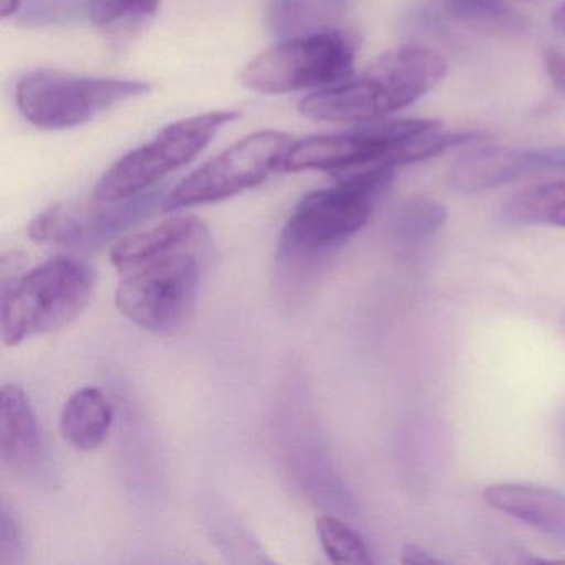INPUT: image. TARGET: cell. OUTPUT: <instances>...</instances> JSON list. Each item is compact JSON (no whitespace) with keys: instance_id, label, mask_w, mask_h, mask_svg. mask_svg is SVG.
Instances as JSON below:
<instances>
[{"instance_id":"cell-20","label":"cell","mask_w":565,"mask_h":565,"mask_svg":"<svg viewBox=\"0 0 565 565\" xmlns=\"http://www.w3.org/2000/svg\"><path fill=\"white\" fill-rule=\"evenodd\" d=\"M90 0H32L25 8L22 21L32 28L71 24L78 19H88Z\"/></svg>"},{"instance_id":"cell-8","label":"cell","mask_w":565,"mask_h":565,"mask_svg":"<svg viewBox=\"0 0 565 565\" xmlns=\"http://www.w3.org/2000/svg\"><path fill=\"white\" fill-rule=\"evenodd\" d=\"M292 138L282 131L263 130L247 135L213 160L184 178L167 194L163 211L184 210L220 203L263 184L270 174L282 171Z\"/></svg>"},{"instance_id":"cell-15","label":"cell","mask_w":565,"mask_h":565,"mask_svg":"<svg viewBox=\"0 0 565 565\" xmlns=\"http://www.w3.org/2000/svg\"><path fill=\"white\" fill-rule=\"evenodd\" d=\"M207 231L210 230L206 224L198 217L174 216L150 230L130 234L118 241L111 249L110 259L118 273L124 274L143 260L193 241Z\"/></svg>"},{"instance_id":"cell-25","label":"cell","mask_w":565,"mask_h":565,"mask_svg":"<svg viewBox=\"0 0 565 565\" xmlns=\"http://www.w3.org/2000/svg\"><path fill=\"white\" fill-rule=\"evenodd\" d=\"M24 2L25 0H0V14L4 19L12 18L21 11Z\"/></svg>"},{"instance_id":"cell-27","label":"cell","mask_w":565,"mask_h":565,"mask_svg":"<svg viewBox=\"0 0 565 565\" xmlns=\"http://www.w3.org/2000/svg\"><path fill=\"white\" fill-rule=\"evenodd\" d=\"M561 445H562V451H564V456H565V415H564V418H562V423H561Z\"/></svg>"},{"instance_id":"cell-3","label":"cell","mask_w":565,"mask_h":565,"mask_svg":"<svg viewBox=\"0 0 565 565\" xmlns=\"http://www.w3.org/2000/svg\"><path fill=\"white\" fill-rule=\"evenodd\" d=\"M213 253L210 231L124 273L117 309L141 329L173 335L190 322Z\"/></svg>"},{"instance_id":"cell-2","label":"cell","mask_w":565,"mask_h":565,"mask_svg":"<svg viewBox=\"0 0 565 565\" xmlns=\"http://www.w3.org/2000/svg\"><path fill=\"white\" fill-rule=\"evenodd\" d=\"M446 58L433 49L403 45L379 55L359 77L303 98L302 117L335 124H372L418 102L438 87Z\"/></svg>"},{"instance_id":"cell-6","label":"cell","mask_w":565,"mask_h":565,"mask_svg":"<svg viewBox=\"0 0 565 565\" xmlns=\"http://www.w3.org/2000/svg\"><path fill=\"white\" fill-rule=\"evenodd\" d=\"M150 92L147 82L35 71L19 81L15 104L24 120L34 127L51 131L68 130Z\"/></svg>"},{"instance_id":"cell-22","label":"cell","mask_w":565,"mask_h":565,"mask_svg":"<svg viewBox=\"0 0 565 565\" xmlns=\"http://www.w3.org/2000/svg\"><path fill=\"white\" fill-rule=\"evenodd\" d=\"M306 0H270L269 22L274 34L292 35L309 22Z\"/></svg>"},{"instance_id":"cell-21","label":"cell","mask_w":565,"mask_h":565,"mask_svg":"<svg viewBox=\"0 0 565 565\" xmlns=\"http://www.w3.org/2000/svg\"><path fill=\"white\" fill-rule=\"evenodd\" d=\"M0 514V565L24 562V531L14 509L4 502Z\"/></svg>"},{"instance_id":"cell-23","label":"cell","mask_w":565,"mask_h":565,"mask_svg":"<svg viewBox=\"0 0 565 565\" xmlns=\"http://www.w3.org/2000/svg\"><path fill=\"white\" fill-rule=\"evenodd\" d=\"M542 64L555 90L565 98V52L561 49L545 47L542 51Z\"/></svg>"},{"instance_id":"cell-12","label":"cell","mask_w":565,"mask_h":565,"mask_svg":"<svg viewBox=\"0 0 565 565\" xmlns=\"http://www.w3.org/2000/svg\"><path fill=\"white\" fill-rule=\"evenodd\" d=\"M548 170H565V148H482L452 164L448 184L458 193L475 194Z\"/></svg>"},{"instance_id":"cell-18","label":"cell","mask_w":565,"mask_h":565,"mask_svg":"<svg viewBox=\"0 0 565 565\" xmlns=\"http://www.w3.org/2000/svg\"><path fill=\"white\" fill-rule=\"evenodd\" d=\"M320 544L333 564H372L363 539L333 515H320L316 522Z\"/></svg>"},{"instance_id":"cell-10","label":"cell","mask_w":565,"mask_h":565,"mask_svg":"<svg viewBox=\"0 0 565 565\" xmlns=\"http://www.w3.org/2000/svg\"><path fill=\"white\" fill-rule=\"evenodd\" d=\"M402 134L399 120L372 121L345 134L316 135L294 141L282 171H323L347 174L370 167H393V153Z\"/></svg>"},{"instance_id":"cell-13","label":"cell","mask_w":565,"mask_h":565,"mask_svg":"<svg viewBox=\"0 0 565 565\" xmlns=\"http://www.w3.org/2000/svg\"><path fill=\"white\" fill-rule=\"evenodd\" d=\"M484 501L495 511L511 515L551 537L565 542V495L544 486H489Z\"/></svg>"},{"instance_id":"cell-26","label":"cell","mask_w":565,"mask_h":565,"mask_svg":"<svg viewBox=\"0 0 565 565\" xmlns=\"http://www.w3.org/2000/svg\"><path fill=\"white\" fill-rule=\"evenodd\" d=\"M552 24L561 34L565 35V2L552 15Z\"/></svg>"},{"instance_id":"cell-19","label":"cell","mask_w":565,"mask_h":565,"mask_svg":"<svg viewBox=\"0 0 565 565\" xmlns=\"http://www.w3.org/2000/svg\"><path fill=\"white\" fill-rule=\"evenodd\" d=\"M161 0H90L88 21L100 31H114L121 25L137 24L151 18Z\"/></svg>"},{"instance_id":"cell-1","label":"cell","mask_w":565,"mask_h":565,"mask_svg":"<svg viewBox=\"0 0 565 565\" xmlns=\"http://www.w3.org/2000/svg\"><path fill=\"white\" fill-rule=\"evenodd\" d=\"M393 178L395 168H363L303 196L277 241V289L297 297L312 287L333 254L369 223Z\"/></svg>"},{"instance_id":"cell-4","label":"cell","mask_w":565,"mask_h":565,"mask_svg":"<svg viewBox=\"0 0 565 565\" xmlns=\"http://www.w3.org/2000/svg\"><path fill=\"white\" fill-rule=\"evenodd\" d=\"M97 273L74 256H57L22 274L2 290V340L15 347L57 332L74 322L90 303Z\"/></svg>"},{"instance_id":"cell-16","label":"cell","mask_w":565,"mask_h":565,"mask_svg":"<svg viewBox=\"0 0 565 565\" xmlns=\"http://www.w3.org/2000/svg\"><path fill=\"white\" fill-rule=\"evenodd\" d=\"M502 220L512 226L565 227V181L519 191L502 206Z\"/></svg>"},{"instance_id":"cell-11","label":"cell","mask_w":565,"mask_h":565,"mask_svg":"<svg viewBox=\"0 0 565 565\" xmlns=\"http://www.w3.org/2000/svg\"><path fill=\"white\" fill-rule=\"evenodd\" d=\"M0 459L4 468L25 484L57 486V468L31 399L14 383L0 390Z\"/></svg>"},{"instance_id":"cell-9","label":"cell","mask_w":565,"mask_h":565,"mask_svg":"<svg viewBox=\"0 0 565 565\" xmlns=\"http://www.w3.org/2000/svg\"><path fill=\"white\" fill-rule=\"evenodd\" d=\"M163 191L151 190L124 201H62L32 220L34 243L74 250H94L120 237L131 227L163 210Z\"/></svg>"},{"instance_id":"cell-14","label":"cell","mask_w":565,"mask_h":565,"mask_svg":"<svg viewBox=\"0 0 565 565\" xmlns=\"http://www.w3.org/2000/svg\"><path fill=\"white\" fill-rule=\"evenodd\" d=\"M114 425V406L95 386L75 392L64 405L61 431L78 451H94L107 441Z\"/></svg>"},{"instance_id":"cell-7","label":"cell","mask_w":565,"mask_h":565,"mask_svg":"<svg viewBox=\"0 0 565 565\" xmlns=\"http://www.w3.org/2000/svg\"><path fill=\"white\" fill-rule=\"evenodd\" d=\"M237 117V111L217 110L168 125L153 140L120 158L98 181L94 196L124 201L148 193L168 174L193 161L221 128Z\"/></svg>"},{"instance_id":"cell-5","label":"cell","mask_w":565,"mask_h":565,"mask_svg":"<svg viewBox=\"0 0 565 565\" xmlns=\"http://www.w3.org/2000/svg\"><path fill=\"white\" fill-rule=\"evenodd\" d=\"M355 54V39L347 32L297 35L260 52L243 68L239 81L260 95L322 90L352 77Z\"/></svg>"},{"instance_id":"cell-24","label":"cell","mask_w":565,"mask_h":565,"mask_svg":"<svg viewBox=\"0 0 565 565\" xmlns=\"http://www.w3.org/2000/svg\"><path fill=\"white\" fill-rule=\"evenodd\" d=\"M403 562H406V564H435V562L439 561H436L433 555H429L423 548L416 547V545H408L405 552H403Z\"/></svg>"},{"instance_id":"cell-17","label":"cell","mask_w":565,"mask_h":565,"mask_svg":"<svg viewBox=\"0 0 565 565\" xmlns=\"http://www.w3.org/2000/svg\"><path fill=\"white\" fill-rule=\"evenodd\" d=\"M446 207L429 198L415 196L403 201L392 216V231L405 244L423 243L446 223Z\"/></svg>"}]
</instances>
